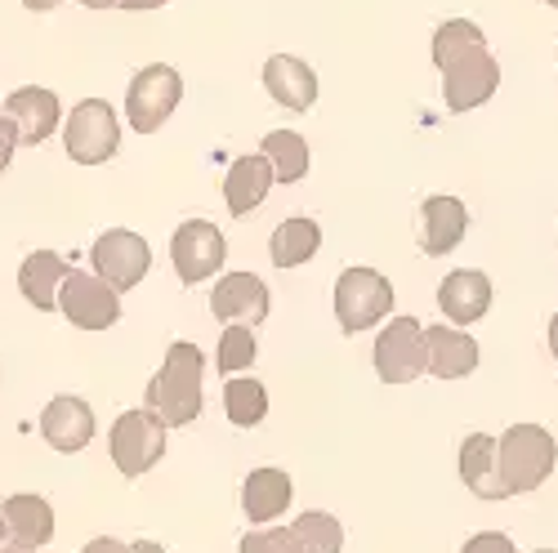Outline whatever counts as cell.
Instances as JSON below:
<instances>
[{"label": "cell", "instance_id": "6da1fadb", "mask_svg": "<svg viewBox=\"0 0 558 553\" xmlns=\"http://www.w3.org/2000/svg\"><path fill=\"white\" fill-rule=\"evenodd\" d=\"M434 63L442 72V99H447L451 112L483 108L500 85V67L487 50V36H483L478 23L447 19L434 32Z\"/></svg>", "mask_w": 558, "mask_h": 553}, {"label": "cell", "instance_id": "7a4b0ae2", "mask_svg": "<svg viewBox=\"0 0 558 553\" xmlns=\"http://www.w3.org/2000/svg\"><path fill=\"white\" fill-rule=\"evenodd\" d=\"M202 376H206V357H202L197 344L179 340V344L166 348L161 371L148 380V410L161 415L166 429H183L202 415V406H206Z\"/></svg>", "mask_w": 558, "mask_h": 553}, {"label": "cell", "instance_id": "3957f363", "mask_svg": "<svg viewBox=\"0 0 558 553\" xmlns=\"http://www.w3.org/2000/svg\"><path fill=\"white\" fill-rule=\"evenodd\" d=\"M558 465V442L541 425H514L496 442V482L500 495H527L536 491Z\"/></svg>", "mask_w": 558, "mask_h": 553}, {"label": "cell", "instance_id": "277c9868", "mask_svg": "<svg viewBox=\"0 0 558 553\" xmlns=\"http://www.w3.org/2000/svg\"><path fill=\"white\" fill-rule=\"evenodd\" d=\"M108 451L121 478H144L148 469H157V459L166 455V425L161 415L148 406H134L125 415H117V425L108 433Z\"/></svg>", "mask_w": 558, "mask_h": 553}, {"label": "cell", "instance_id": "5b68a950", "mask_svg": "<svg viewBox=\"0 0 558 553\" xmlns=\"http://www.w3.org/2000/svg\"><path fill=\"white\" fill-rule=\"evenodd\" d=\"M393 312V282L376 268H344L336 282V317L344 335H362Z\"/></svg>", "mask_w": 558, "mask_h": 553}, {"label": "cell", "instance_id": "8992f818", "mask_svg": "<svg viewBox=\"0 0 558 553\" xmlns=\"http://www.w3.org/2000/svg\"><path fill=\"white\" fill-rule=\"evenodd\" d=\"M183 99V76L170 67V63H148L130 76V89H125V121L130 130L138 134H157L174 108Z\"/></svg>", "mask_w": 558, "mask_h": 553}, {"label": "cell", "instance_id": "52a82bcc", "mask_svg": "<svg viewBox=\"0 0 558 553\" xmlns=\"http://www.w3.org/2000/svg\"><path fill=\"white\" fill-rule=\"evenodd\" d=\"M63 148L76 165H104L117 157L121 148V125L108 99H85L72 108L68 125H63Z\"/></svg>", "mask_w": 558, "mask_h": 553}, {"label": "cell", "instance_id": "ba28073f", "mask_svg": "<svg viewBox=\"0 0 558 553\" xmlns=\"http://www.w3.org/2000/svg\"><path fill=\"white\" fill-rule=\"evenodd\" d=\"M223 259H228V237L210 219H183L170 233V263L183 286H197L206 276H215Z\"/></svg>", "mask_w": 558, "mask_h": 553}, {"label": "cell", "instance_id": "9c48e42d", "mask_svg": "<svg viewBox=\"0 0 558 553\" xmlns=\"http://www.w3.org/2000/svg\"><path fill=\"white\" fill-rule=\"evenodd\" d=\"M89 263H95V272L117 295H125L153 272V250L138 233H130V228H108V233L89 246Z\"/></svg>", "mask_w": 558, "mask_h": 553}, {"label": "cell", "instance_id": "30bf717a", "mask_svg": "<svg viewBox=\"0 0 558 553\" xmlns=\"http://www.w3.org/2000/svg\"><path fill=\"white\" fill-rule=\"evenodd\" d=\"M59 312L72 321L76 331H108L121 321V295L104 282L99 272H68L59 286Z\"/></svg>", "mask_w": 558, "mask_h": 553}, {"label": "cell", "instance_id": "8fae6325", "mask_svg": "<svg viewBox=\"0 0 558 553\" xmlns=\"http://www.w3.org/2000/svg\"><path fill=\"white\" fill-rule=\"evenodd\" d=\"M376 376L385 384H411L425 376V327L415 317H393L389 327L376 335Z\"/></svg>", "mask_w": 558, "mask_h": 553}, {"label": "cell", "instance_id": "7c38bea8", "mask_svg": "<svg viewBox=\"0 0 558 553\" xmlns=\"http://www.w3.org/2000/svg\"><path fill=\"white\" fill-rule=\"evenodd\" d=\"M268 304H272V295H268V286L259 282L255 272H228V276H219L215 282V295H210V312L219 317V321H238V327H259V321L268 317Z\"/></svg>", "mask_w": 558, "mask_h": 553}, {"label": "cell", "instance_id": "4fadbf2b", "mask_svg": "<svg viewBox=\"0 0 558 553\" xmlns=\"http://www.w3.org/2000/svg\"><path fill=\"white\" fill-rule=\"evenodd\" d=\"M40 438L63 455H76V451H85L89 442H95V410H89L85 397L63 393L40 410Z\"/></svg>", "mask_w": 558, "mask_h": 553}, {"label": "cell", "instance_id": "5bb4252c", "mask_svg": "<svg viewBox=\"0 0 558 553\" xmlns=\"http://www.w3.org/2000/svg\"><path fill=\"white\" fill-rule=\"evenodd\" d=\"M5 116L19 125V144H23V148H36V144H45V138L59 130L63 108H59L54 89L23 85V89H14V95L5 99Z\"/></svg>", "mask_w": 558, "mask_h": 553}, {"label": "cell", "instance_id": "9a60e30c", "mask_svg": "<svg viewBox=\"0 0 558 553\" xmlns=\"http://www.w3.org/2000/svg\"><path fill=\"white\" fill-rule=\"evenodd\" d=\"M438 308L447 312L451 327H474V321L487 317L492 308V282H487V272L478 268H460V272H447L442 276V286H438Z\"/></svg>", "mask_w": 558, "mask_h": 553}, {"label": "cell", "instance_id": "2e32d148", "mask_svg": "<svg viewBox=\"0 0 558 553\" xmlns=\"http://www.w3.org/2000/svg\"><path fill=\"white\" fill-rule=\"evenodd\" d=\"M264 89L287 112H308L317 103V72L295 54H272L264 63Z\"/></svg>", "mask_w": 558, "mask_h": 553}, {"label": "cell", "instance_id": "e0dca14e", "mask_svg": "<svg viewBox=\"0 0 558 553\" xmlns=\"http://www.w3.org/2000/svg\"><path fill=\"white\" fill-rule=\"evenodd\" d=\"M272 183H277V179H272V165H268V157H264V152L238 157V161H232V170H228V179H223V201H228V214H232V219H246L251 210H259Z\"/></svg>", "mask_w": 558, "mask_h": 553}, {"label": "cell", "instance_id": "ac0fdd59", "mask_svg": "<svg viewBox=\"0 0 558 553\" xmlns=\"http://www.w3.org/2000/svg\"><path fill=\"white\" fill-rule=\"evenodd\" d=\"M478 366V344L460 327H429L425 331V371L434 380H460Z\"/></svg>", "mask_w": 558, "mask_h": 553}, {"label": "cell", "instance_id": "d6986e66", "mask_svg": "<svg viewBox=\"0 0 558 553\" xmlns=\"http://www.w3.org/2000/svg\"><path fill=\"white\" fill-rule=\"evenodd\" d=\"M68 272H72V263H68L63 255H54V250H32V255L23 259V268H19V291H23V299H27L36 312H54V308H59V286L68 282Z\"/></svg>", "mask_w": 558, "mask_h": 553}, {"label": "cell", "instance_id": "ffe728a7", "mask_svg": "<svg viewBox=\"0 0 558 553\" xmlns=\"http://www.w3.org/2000/svg\"><path fill=\"white\" fill-rule=\"evenodd\" d=\"M464 228H470V210H464V201L456 197H429L421 206V250L425 255H451L464 237Z\"/></svg>", "mask_w": 558, "mask_h": 553}, {"label": "cell", "instance_id": "44dd1931", "mask_svg": "<svg viewBox=\"0 0 558 553\" xmlns=\"http://www.w3.org/2000/svg\"><path fill=\"white\" fill-rule=\"evenodd\" d=\"M295 487H291V474L282 469H251L246 482H242V514L264 527L272 518H282L287 514V504H291Z\"/></svg>", "mask_w": 558, "mask_h": 553}, {"label": "cell", "instance_id": "7402d4cb", "mask_svg": "<svg viewBox=\"0 0 558 553\" xmlns=\"http://www.w3.org/2000/svg\"><path fill=\"white\" fill-rule=\"evenodd\" d=\"M0 518H5L14 544H27V549H45L54 540V509L45 495H10L0 504Z\"/></svg>", "mask_w": 558, "mask_h": 553}, {"label": "cell", "instance_id": "603a6c76", "mask_svg": "<svg viewBox=\"0 0 558 553\" xmlns=\"http://www.w3.org/2000/svg\"><path fill=\"white\" fill-rule=\"evenodd\" d=\"M460 478L478 500H505L500 482H496V438L470 433L460 442Z\"/></svg>", "mask_w": 558, "mask_h": 553}, {"label": "cell", "instance_id": "cb8c5ba5", "mask_svg": "<svg viewBox=\"0 0 558 553\" xmlns=\"http://www.w3.org/2000/svg\"><path fill=\"white\" fill-rule=\"evenodd\" d=\"M322 246V228L313 219H282L272 228V242H268V259L277 268H304Z\"/></svg>", "mask_w": 558, "mask_h": 553}, {"label": "cell", "instance_id": "d4e9b609", "mask_svg": "<svg viewBox=\"0 0 558 553\" xmlns=\"http://www.w3.org/2000/svg\"><path fill=\"white\" fill-rule=\"evenodd\" d=\"M259 152L268 157L277 183H300V179L308 174V144H304V134H295V130H272V134H264Z\"/></svg>", "mask_w": 558, "mask_h": 553}, {"label": "cell", "instance_id": "484cf974", "mask_svg": "<svg viewBox=\"0 0 558 553\" xmlns=\"http://www.w3.org/2000/svg\"><path fill=\"white\" fill-rule=\"evenodd\" d=\"M223 410L238 429H255L268 415V389L259 380H228L223 384Z\"/></svg>", "mask_w": 558, "mask_h": 553}, {"label": "cell", "instance_id": "4316f807", "mask_svg": "<svg viewBox=\"0 0 558 553\" xmlns=\"http://www.w3.org/2000/svg\"><path fill=\"white\" fill-rule=\"evenodd\" d=\"M291 536H295L300 553H340L344 549V527L331 514H322V509L300 514L291 523Z\"/></svg>", "mask_w": 558, "mask_h": 553}, {"label": "cell", "instance_id": "83f0119b", "mask_svg": "<svg viewBox=\"0 0 558 553\" xmlns=\"http://www.w3.org/2000/svg\"><path fill=\"white\" fill-rule=\"evenodd\" d=\"M255 353H259V344H255V331L251 327H223V335H219V348H215V371L219 376H242V371H251L255 366Z\"/></svg>", "mask_w": 558, "mask_h": 553}, {"label": "cell", "instance_id": "f1b7e54d", "mask_svg": "<svg viewBox=\"0 0 558 553\" xmlns=\"http://www.w3.org/2000/svg\"><path fill=\"white\" fill-rule=\"evenodd\" d=\"M238 553H300V544H295L291 527H255L242 536Z\"/></svg>", "mask_w": 558, "mask_h": 553}, {"label": "cell", "instance_id": "f546056e", "mask_svg": "<svg viewBox=\"0 0 558 553\" xmlns=\"http://www.w3.org/2000/svg\"><path fill=\"white\" fill-rule=\"evenodd\" d=\"M460 553H519V549L505 531H478V536H470L460 544Z\"/></svg>", "mask_w": 558, "mask_h": 553}, {"label": "cell", "instance_id": "4dcf8cb0", "mask_svg": "<svg viewBox=\"0 0 558 553\" xmlns=\"http://www.w3.org/2000/svg\"><path fill=\"white\" fill-rule=\"evenodd\" d=\"M14 148H19V125H14L10 116H0V174L10 170V161H14Z\"/></svg>", "mask_w": 558, "mask_h": 553}, {"label": "cell", "instance_id": "1f68e13d", "mask_svg": "<svg viewBox=\"0 0 558 553\" xmlns=\"http://www.w3.org/2000/svg\"><path fill=\"white\" fill-rule=\"evenodd\" d=\"M81 553H130V544H121V540H112V536H99V540H89Z\"/></svg>", "mask_w": 558, "mask_h": 553}, {"label": "cell", "instance_id": "d6a6232c", "mask_svg": "<svg viewBox=\"0 0 558 553\" xmlns=\"http://www.w3.org/2000/svg\"><path fill=\"white\" fill-rule=\"evenodd\" d=\"M166 0H117V10H130V14H148V10H161Z\"/></svg>", "mask_w": 558, "mask_h": 553}, {"label": "cell", "instance_id": "836d02e7", "mask_svg": "<svg viewBox=\"0 0 558 553\" xmlns=\"http://www.w3.org/2000/svg\"><path fill=\"white\" fill-rule=\"evenodd\" d=\"M59 5H63V0H23V10H32V14H50Z\"/></svg>", "mask_w": 558, "mask_h": 553}, {"label": "cell", "instance_id": "e575fe53", "mask_svg": "<svg viewBox=\"0 0 558 553\" xmlns=\"http://www.w3.org/2000/svg\"><path fill=\"white\" fill-rule=\"evenodd\" d=\"M130 553H166L157 540H138V544H130Z\"/></svg>", "mask_w": 558, "mask_h": 553}, {"label": "cell", "instance_id": "d590c367", "mask_svg": "<svg viewBox=\"0 0 558 553\" xmlns=\"http://www.w3.org/2000/svg\"><path fill=\"white\" fill-rule=\"evenodd\" d=\"M85 10H117V0H81Z\"/></svg>", "mask_w": 558, "mask_h": 553}, {"label": "cell", "instance_id": "8d00e7d4", "mask_svg": "<svg viewBox=\"0 0 558 553\" xmlns=\"http://www.w3.org/2000/svg\"><path fill=\"white\" fill-rule=\"evenodd\" d=\"M549 348L558 353V312H554V321H549Z\"/></svg>", "mask_w": 558, "mask_h": 553}, {"label": "cell", "instance_id": "74e56055", "mask_svg": "<svg viewBox=\"0 0 558 553\" xmlns=\"http://www.w3.org/2000/svg\"><path fill=\"white\" fill-rule=\"evenodd\" d=\"M0 553H36V549H27V544H0Z\"/></svg>", "mask_w": 558, "mask_h": 553}, {"label": "cell", "instance_id": "f35d334b", "mask_svg": "<svg viewBox=\"0 0 558 553\" xmlns=\"http://www.w3.org/2000/svg\"><path fill=\"white\" fill-rule=\"evenodd\" d=\"M5 536H10V527H5V518H0V544H5Z\"/></svg>", "mask_w": 558, "mask_h": 553}, {"label": "cell", "instance_id": "ab89813d", "mask_svg": "<svg viewBox=\"0 0 558 553\" xmlns=\"http://www.w3.org/2000/svg\"><path fill=\"white\" fill-rule=\"evenodd\" d=\"M545 5H554V10H558V0H545Z\"/></svg>", "mask_w": 558, "mask_h": 553}, {"label": "cell", "instance_id": "60d3db41", "mask_svg": "<svg viewBox=\"0 0 558 553\" xmlns=\"http://www.w3.org/2000/svg\"><path fill=\"white\" fill-rule=\"evenodd\" d=\"M536 553H554V549H536Z\"/></svg>", "mask_w": 558, "mask_h": 553}, {"label": "cell", "instance_id": "b9f144b4", "mask_svg": "<svg viewBox=\"0 0 558 553\" xmlns=\"http://www.w3.org/2000/svg\"><path fill=\"white\" fill-rule=\"evenodd\" d=\"M554 357H558V353H554Z\"/></svg>", "mask_w": 558, "mask_h": 553}]
</instances>
